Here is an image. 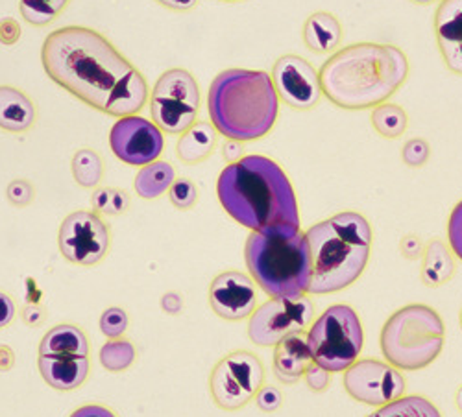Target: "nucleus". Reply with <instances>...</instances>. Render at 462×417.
I'll return each instance as SVG.
<instances>
[{"label": "nucleus", "mask_w": 462, "mask_h": 417, "mask_svg": "<svg viewBox=\"0 0 462 417\" xmlns=\"http://www.w3.org/2000/svg\"><path fill=\"white\" fill-rule=\"evenodd\" d=\"M42 63L56 86L104 115L132 117L150 100L143 72L93 28L63 26L51 32Z\"/></svg>", "instance_id": "nucleus-1"}, {"label": "nucleus", "mask_w": 462, "mask_h": 417, "mask_svg": "<svg viewBox=\"0 0 462 417\" xmlns=\"http://www.w3.org/2000/svg\"><path fill=\"white\" fill-rule=\"evenodd\" d=\"M222 209L250 231L268 233L282 227L300 230L294 186L285 170L266 156H245L218 176Z\"/></svg>", "instance_id": "nucleus-2"}, {"label": "nucleus", "mask_w": 462, "mask_h": 417, "mask_svg": "<svg viewBox=\"0 0 462 417\" xmlns=\"http://www.w3.org/2000/svg\"><path fill=\"white\" fill-rule=\"evenodd\" d=\"M407 54L394 45L357 43L337 50L319 70L326 98L337 107L374 109L409 78Z\"/></svg>", "instance_id": "nucleus-3"}, {"label": "nucleus", "mask_w": 462, "mask_h": 417, "mask_svg": "<svg viewBox=\"0 0 462 417\" xmlns=\"http://www.w3.org/2000/svg\"><path fill=\"white\" fill-rule=\"evenodd\" d=\"M208 109L215 130L229 141L266 137L278 122L280 96L273 76L263 70L229 68L213 80Z\"/></svg>", "instance_id": "nucleus-4"}, {"label": "nucleus", "mask_w": 462, "mask_h": 417, "mask_svg": "<svg viewBox=\"0 0 462 417\" xmlns=\"http://www.w3.org/2000/svg\"><path fill=\"white\" fill-rule=\"evenodd\" d=\"M313 279L307 294L326 295L352 286L368 267L374 231L356 211H344L307 230Z\"/></svg>", "instance_id": "nucleus-5"}, {"label": "nucleus", "mask_w": 462, "mask_h": 417, "mask_svg": "<svg viewBox=\"0 0 462 417\" xmlns=\"http://www.w3.org/2000/svg\"><path fill=\"white\" fill-rule=\"evenodd\" d=\"M245 260L252 279L271 297H300L310 292L313 279L311 248L296 227L268 233L252 231L245 246Z\"/></svg>", "instance_id": "nucleus-6"}, {"label": "nucleus", "mask_w": 462, "mask_h": 417, "mask_svg": "<svg viewBox=\"0 0 462 417\" xmlns=\"http://www.w3.org/2000/svg\"><path fill=\"white\" fill-rule=\"evenodd\" d=\"M446 327L440 314L428 305H407L384 322L379 336L381 353L400 371L430 367L442 353Z\"/></svg>", "instance_id": "nucleus-7"}, {"label": "nucleus", "mask_w": 462, "mask_h": 417, "mask_svg": "<svg viewBox=\"0 0 462 417\" xmlns=\"http://www.w3.org/2000/svg\"><path fill=\"white\" fill-rule=\"evenodd\" d=\"M307 346L315 364L344 373L354 366L365 346V329L357 311L350 305H331L307 331Z\"/></svg>", "instance_id": "nucleus-8"}, {"label": "nucleus", "mask_w": 462, "mask_h": 417, "mask_svg": "<svg viewBox=\"0 0 462 417\" xmlns=\"http://www.w3.org/2000/svg\"><path fill=\"white\" fill-rule=\"evenodd\" d=\"M200 87L185 68H171L160 76L150 96L153 124L169 135H181L197 124L200 111Z\"/></svg>", "instance_id": "nucleus-9"}, {"label": "nucleus", "mask_w": 462, "mask_h": 417, "mask_svg": "<svg viewBox=\"0 0 462 417\" xmlns=\"http://www.w3.org/2000/svg\"><path fill=\"white\" fill-rule=\"evenodd\" d=\"M264 366L261 358L246 349L222 357L209 375L213 403L226 412H237L250 404L264 386Z\"/></svg>", "instance_id": "nucleus-10"}, {"label": "nucleus", "mask_w": 462, "mask_h": 417, "mask_svg": "<svg viewBox=\"0 0 462 417\" xmlns=\"http://www.w3.org/2000/svg\"><path fill=\"white\" fill-rule=\"evenodd\" d=\"M315 313V303L310 295L273 297L248 318V338L259 348L278 346L287 336L310 329Z\"/></svg>", "instance_id": "nucleus-11"}, {"label": "nucleus", "mask_w": 462, "mask_h": 417, "mask_svg": "<svg viewBox=\"0 0 462 417\" xmlns=\"http://www.w3.org/2000/svg\"><path fill=\"white\" fill-rule=\"evenodd\" d=\"M60 253L79 267H97L111 248V230L97 211H74L60 225Z\"/></svg>", "instance_id": "nucleus-12"}, {"label": "nucleus", "mask_w": 462, "mask_h": 417, "mask_svg": "<svg viewBox=\"0 0 462 417\" xmlns=\"http://www.w3.org/2000/svg\"><path fill=\"white\" fill-rule=\"evenodd\" d=\"M342 386L354 401L366 406H383L405 395L403 371L377 358H359L344 371Z\"/></svg>", "instance_id": "nucleus-13"}, {"label": "nucleus", "mask_w": 462, "mask_h": 417, "mask_svg": "<svg viewBox=\"0 0 462 417\" xmlns=\"http://www.w3.org/2000/svg\"><path fill=\"white\" fill-rule=\"evenodd\" d=\"M111 151L119 161L132 167H146L163 154V131L139 115L123 117L109 131Z\"/></svg>", "instance_id": "nucleus-14"}, {"label": "nucleus", "mask_w": 462, "mask_h": 417, "mask_svg": "<svg viewBox=\"0 0 462 417\" xmlns=\"http://www.w3.org/2000/svg\"><path fill=\"white\" fill-rule=\"evenodd\" d=\"M273 82L280 100L300 111L317 107L324 95L320 72L296 54H285L274 63Z\"/></svg>", "instance_id": "nucleus-15"}, {"label": "nucleus", "mask_w": 462, "mask_h": 417, "mask_svg": "<svg viewBox=\"0 0 462 417\" xmlns=\"http://www.w3.org/2000/svg\"><path fill=\"white\" fill-rule=\"evenodd\" d=\"M209 307L226 322H243L257 309V288L239 270H226L209 285Z\"/></svg>", "instance_id": "nucleus-16"}, {"label": "nucleus", "mask_w": 462, "mask_h": 417, "mask_svg": "<svg viewBox=\"0 0 462 417\" xmlns=\"http://www.w3.org/2000/svg\"><path fill=\"white\" fill-rule=\"evenodd\" d=\"M433 28L448 70L462 76V0H440Z\"/></svg>", "instance_id": "nucleus-17"}, {"label": "nucleus", "mask_w": 462, "mask_h": 417, "mask_svg": "<svg viewBox=\"0 0 462 417\" xmlns=\"http://www.w3.org/2000/svg\"><path fill=\"white\" fill-rule=\"evenodd\" d=\"M37 367L43 381L58 392L79 390L91 373L89 357H40Z\"/></svg>", "instance_id": "nucleus-18"}, {"label": "nucleus", "mask_w": 462, "mask_h": 417, "mask_svg": "<svg viewBox=\"0 0 462 417\" xmlns=\"http://www.w3.org/2000/svg\"><path fill=\"white\" fill-rule=\"evenodd\" d=\"M313 362L307 336L303 332L291 334L276 346L273 369L282 385H296L301 381L305 369Z\"/></svg>", "instance_id": "nucleus-19"}, {"label": "nucleus", "mask_w": 462, "mask_h": 417, "mask_svg": "<svg viewBox=\"0 0 462 417\" xmlns=\"http://www.w3.org/2000/svg\"><path fill=\"white\" fill-rule=\"evenodd\" d=\"M37 121L33 100L17 87L0 86V130L26 133Z\"/></svg>", "instance_id": "nucleus-20"}, {"label": "nucleus", "mask_w": 462, "mask_h": 417, "mask_svg": "<svg viewBox=\"0 0 462 417\" xmlns=\"http://www.w3.org/2000/svg\"><path fill=\"white\" fill-rule=\"evenodd\" d=\"M342 24L329 12H315L307 17L301 37L305 47L315 54H333L342 41Z\"/></svg>", "instance_id": "nucleus-21"}, {"label": "nucleus", "mask_w": 462, "mask_h": 417, "mask_svg": "<svg viewBox=\"0 0 462 417\" xmlns=\"http://www.w3.org/2000/svg\"><path fill=\"white\" fill-rule=\"evenodd\" d=\"M40 357H89V338L79 325L60 323L42 338Z\"/></svg>", "instance_id": "nucleus-22"}, {"label": "nucleus", "mask_w": 462, "mask_h": 417, "mask_svg": "<svg viewBox=\"0 0 462 417\" xmlns=\"http://www.w3.org/2000/svg\"><path fill=\"white\" fill-rule=\"evenodd\" d=\"M455 272H457V262L451 248H448V244L442 242L440 239L430 240L421 257V270H420L421 283L430 288H439L449 283Z\"/></svg>", "instance_id": "nucleus-23"}, {"label": "nucleus", "mask_w": 462, "mask_h": 417, "mask_svg": "<svg viewBox=\"0 0 462 417\" xmlns=\"http://www.w3.org/2000/svg\"><path fill=\"white\" fill-rule=\"evenodd\" d=\"M218 144V131L213 124L206 121H199L195 126L189 128L180 135L176 144V156L185 165H199L204 163Z\"/></svg>", "instance_id": "nucleus-24"}, {"label": "nucleus", "mask_w": 462, "mask_h": 417, "mask_svg": "<svg viewBox=\"0 0 462 417\" xmlns=\"http://www.w3.org/2000/svg\"><path fill=\"white\" fill-rule=\"evenodd\" d=\"M176 181V170L167 161H153L143 167L134 181V188L143 200H158L171 191Z\"/></svg>", "instance_id": "nucleus-25"}, {"label": "nucleus", "mask_w": 462, "mask_h": 417, "mask_svg": "<svg viewBox=\"0 0 462 417\" xmlns=\"http://www.w3.org/2000/svg\"><path fill=\"white\" fill-rule=\"evenodd\" d=\"M366 417H442L433 401L423 395H402L379 406Z\"/></svg>", "instance_id": "nucleus-26"}, {"label": "nucleus", "mask_w": 462, "mask_h": 417, "mask_svg": "<svg viewBox=\"0 0 462 417\" xmlns=\"http://www.w3.org/2000/svg\"><path fill=\"white\" fill-rule=\"evenodd\" d=\"M372 126L384 139H400L409 128V117L402 105L381 104L372 111Z\"/></svg>", "instance_id": "nucleus-27"}, {"label": "nucleus", "mask_w": 462, "mask_h": 417, "mask_svg": "<svg viewBox=\"0 0 462 417\" xmlns=\"http://www.w3.org/2000/svg\"><path fill=\"white\" fill-rule=\"evenodd\" d=\"M72 177L82 188H97L104 177V161L98 151L82 148L74 154L70 163Z\"/></svg>", "instance_id": "nucleus-28"}, {"label": "nucleus", "mask_w": 462, "mask_h": 417, "mask_svg": "<svg viewBox=\"0 0 462 417\" xmlns=\"http://www.w3.org/2000/svg\"><path fill=\"white\" fill-rule=\"evenodd\" d=\"M98 357L104 369L111 373H123L135 364L137 351H135V346L132 344V340L121 336V338L107 340V342L102 346Z\"/></svg>", "instance_id": "nucleus-29"}, {"label": "nucleus", "mask_w": 462, "mask_h": 417, "mask_svg": "<svg viewBox=\"0 0 462 417\" xmlns=\"http://www.w3.org/2000/svg\"><path fill=\"white\" fill-rule=\"evenodd\" d=\"M70 0H19L23 19L37 28H43L54 23Z\"/></svg>", "instance_id": "nucleus-30"}, {"label": "nucleus", "mask_w": 462, "mask_h": 417, "mask_svg": "<svg viewBox=\"0 0 462 417\" xmlns=\"http://www.w3.org/2000/svg\"><path fill=\"white\" fill-rule=\"evenodd\" d=\"M130 204H132L130 195L125 191V188H117V186H100L91 196L93 211L107 216L125 214L130 209Z\"/></svg>", "instance_id": "nucleus-31"}, {"label": "nucleus", "mask_w": 462, "mask_h": 417, "mask_svg": "<svg viewBox=\"0 0 462 417\" xmlns=\"http://www.w3.org/2000/svg\"><path fill=\"white\" fill-rule=\"evenodd\" d=\"M199 198L200 193L195 181H190L189 177H176L169 191V200L176 209L189 211L199 204Z\"/></svg>", "instance_id": "nucleus-32"}, {"label": "nucleus", "mask_w": 462, "mask_h": 417, "mask_svg": "<svg viewBox=\"0 0 462 417\" xmlns=\"http://www.w3.org/2000/svg\"><path fill=\"white\" fill-rule=\"evenodd\" d=\"M128 325H130V316L121 307H109L100 316V331L109 340L125 336Z\"/></svg>", "instance_id": "nucleus-33"}, {"label": "nucleus", "mask_w": 462, "mask_h": 417, "mask_svg": "<svg viewBox=\"0 0 462 417\" xmlns=\"http://www.w3.org/2000/svg\"><path fill=\"white\" fill-rule=\"evenodd\" d=\"M431 158V146L426 139H411L402 148V159L409 168H421Z\"/></svg>", "instance_id": "nucleus-34"}, {"label": "nucleus", "mask_w": 462, "mask_h": 417, "mask_svg": "<svg viewBox=\"0 0 462 417\" xmlns=\"http://www.w3.org/2000/svg\"><path fill=\"white\" fill-rule=\"evenodd\" d=\"M6 198L15 207H28L35 198V188L28 179H14L6 188Z\"/></svg>", "instance_id": "nucleus-35"}, {"label": "nucleus", "mask_w": 462, "mask_h": 417, "mask_svg": "<svg viewBox=\"0 0 462 417\" xmlns=\"http://www.w3.org/2000/svg\"><path fill=\"white\" fill-rule=\"evenodd\" d=\"M448 242L457 258L462 260V200L453 207L448 220Z\"/></svg>", "instance_id": "nucleus-36"}, {"label": "nucleus", "mask_w": 462, "mask_h": 417, "mask_svg": "<svg viewBox=\"0 0 462 417\" xmlns=\"http://www.w3.org/2000/svg\"><path fill=\"white\" fill-rule=\"evenodd\" d=\"M303 381H305L307 388H310L311 392L322 394V392H326L331 386V371H328V369L320 367L319 364L311 362L310 367L305 369Z\"/></svg>", "instance_id": "nucleus-37"}, {"label": "nucleus", "mask_w": 462, "mask_h": 417, "mask_svg": "<svg viewBox=\"0 0 462 417\" xmlns=\"http://www.w3.org/2000/svg\"><path fill=\"white\" fill-rule=\"evenodd\" d=\"M255 404L261 412H266V413L278 412L283 404V394L276 386H271V385L263 386L255 395Z\"/></svg>", "instance_id": "nucleus-38"}, {"label": "nucleus", "mask_w": 462, "mask_h": 417, "mask_svg": "<svg viewBox=\"0 0 462 417\" xmlns=\"http://www.w3.org/2000/svg\"><path fill=\"white\" fill-rule=\"evenodd\" d=\"M423 249H426V244L421 242V239L418 235H407L400 242V251L409 260L421 258L423 257Z\"/></svg>", "instance_id": "nucleus-39"}, {"label": "nucleus", "mask_w": 462, "mask_h": 417, "mask_svg": "<svg viewBox=\"0 0 462 417\" xmlns=\"http://www.w3.org/2000/svg\"><path fill=\"white\" fill-rule=\"evenodd\" d=\"M21 37V26L15 19L6 17L0 21V43L3 45H15Z\"/></svg>", "instance_id": "nucleus-40"}, {"label": "nucleus", "mask_w": 462, "mask_h": 417, "mask_svg": "<svg viewBox=\"0 0 462 417\" xmlns=\"http://www.w3.org/2000/svg\"><path fill=\"white\" fill-rule=\"evenodd\" d=\"M17 309H15V301L10 294L0 292V329L8 327L15 320Z\"/></svg>", "instance_id": "nucleus-41"}, {"label": "nucleus", "mask_w": 462, "mask_h": 417, "mask_svg": "<svg viewBox=\"0 0 462 417\" xmlns=\"http://www.w3.org/2000/svg\"><path fill=\"white\" fill-rule=\"evenodd\" d=\"M69 417H119L111 408L102 404H84L76 408Z\"/></svg>", "instance_id": "nucleus-42"}, {"label": "nucleus", "mask_w": 462, "mask_h": 417, "mask_svg": "<svg viewBox=\"0 0 462 417\" xmlns=\"http://www.w3.org/2000/svg\"><path fill=\"white\" fill-rule=\"evenodd\" d=\"M23 322L28 325V327H40L42 323H45L47 320V311L40 305H26L23 309Z\"/></svg>", "instance_id": "nucleus-43"}, {"label": "nucleus", "mask_w": 462, "mask_h": 417, "mask_svg": "<svg viewBox=\"0 0 462 417\" xmlns=\"http://www.w3.org/2000/svg\"><path fill=\"white\" fill-rule=\"evenodd\" d=\"M162 309L171 316H178L183 311V297L178 292H167L162 295Z\"/></svg>", "instance_id": "nucleus-44"}, {"label": "nucleus", "mask_w": 462, "mask_h": 417, "mask_svg": "<svg viewBox=\"0 0 462 417\" xmlns=\"http://www.w3.org/2000/svg\"><path fill=\"white\" fill-rule=\"evenodd\" d=\"M156 3L172 12H190L199 6L200 0H156Z\"/></svg>", "instance_id": "nucleus-45"}, {"label": "nucleus", "mask_w": 462, "mask_h": 417, "mask_svg": "<svg viewBox=\"0 0 462 417\" xmlns=\"http://www.w3.org/2000/svg\"><path fill=\"white\" fill-rule=\"evenodd\" d=\"M224 158L231 163H237L239 159H243V146L239 141H229L227 144H224Z\"/></svg>", "instance_id": "nucleus-46"}, {"label": "nucleus", "mask_w": 462, "mask_h": 417, "mask_svg": "<svg viewBox=\"0 0 462 417\" xmlns=\"http://www.w3.org/2000/svg\"><path fill=\"white\" fill-rule=\"evenodd\" d=\"M15 366V353L10 346H0V371H10Z\"/></svg>", "instance_id": "nucleus-47"}, {"label": "nucleus", "mask_w": 462, "mask_h": 417, "mask_svg": "<svg viewBox=\"0 0 462 417\" xmlns=\"http://www.w3.org/2000/svg\"><path fill=\"white\" fill-rule=\"evenodd\" d=\"M455 406H457V410L462 413V386H458V390H457V394H455Z\"/></svg>", "instance_id": "nucleus-48"}, {"label": "nucleus", "mask_w": 462, "mask_h": 417, "mask_svg": "<svg viewBox=\"0 0 462 417\" xmlns=\"http://www.w3.org/2000/svg\"><path fill=\"white\" fill-rule=\"evenodd\" d=\"M414 5H420V6H428V5H433L437 3V0H412Z\"/></svg>", "instance_id": "nucleus-49"}, {"label": "nucleus", "mask_w": 462, "mask_h": 417, "mask_svg": "<svg viewBox=\"0 0 462 417\" xmlns=\"http://www.w3.org/2000/svg\"><path fill=\"white\" fill-rule=\"evenodd\" d=\"M224 3H239V0H224Z\"/></svg>", "instance_id": "nucleus-50"}, {"label": "nucleus", "mask_w": 462, "mask_h": 417, "mask_svg": "<svg viewBox=\"0 0 462 417\" xmlns=\"http://www.w3.org/2000/svg\"><path fill=\"white\" fill-rule=\"evenodd\" d=\"M460 327H462V311H460Z\"/></svg>", "instance_id": "nucleus-51"}]
</instances>
